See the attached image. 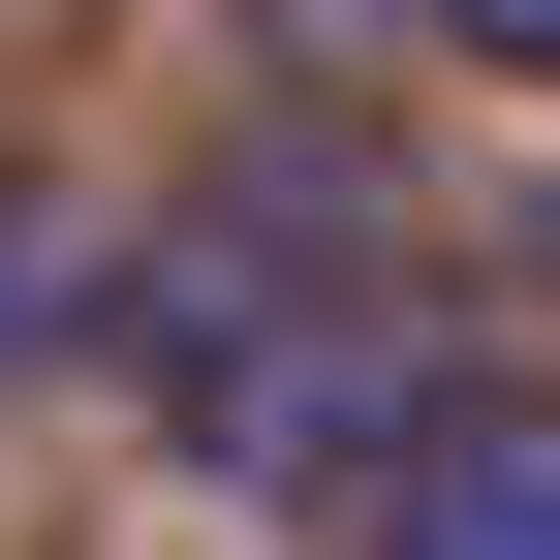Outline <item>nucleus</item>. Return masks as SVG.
Listing matches in <instances>:
<instances>
[{
	"label": "nucleus",
	"instance_id": "obj_1",
	"mask_svg": "<svg viewBox=\"0 0 560 560\" xmlns=\"http://www.w3.org/2000/svg\"><path fill=\"white\" fill-rule=\"evenodd\" d=\"M342 529H405V560H560V374L467 342V374L374 436V499H342Z\"/></svg>",
	"mask_w": 560,
	"mask_h": 560
},
{
	"label": "nucleus",
	"instance_id": "obj_3",
	"mask_svg": "<svg viewBox=\"0 0 560 560\" xmlns=\"http://www.w3.org/2000/svg\"><path fill=\"white\" fill-rule=\"evenodd\" d=\"M436 32H467V62H499V94H560V0H436Z\"/></svg>",
	"mask_w": 560,
	"mask_h": 560
},
{
	"label": "nucleus",
	"instance_id": "obj_2",
	"mask_svg": "<svg viewBox=\"0 0 560 560\" xmlns=\"http://www.w3.org/2000/svg\"><path fill=\"white\" fill-rule=\"evenodd\" d=\"M62 342H94V219H62V187H0V374H62Z\"/></svg>",
	"mask_w": 560,
	"mask_h": 560
}]
</instances>
